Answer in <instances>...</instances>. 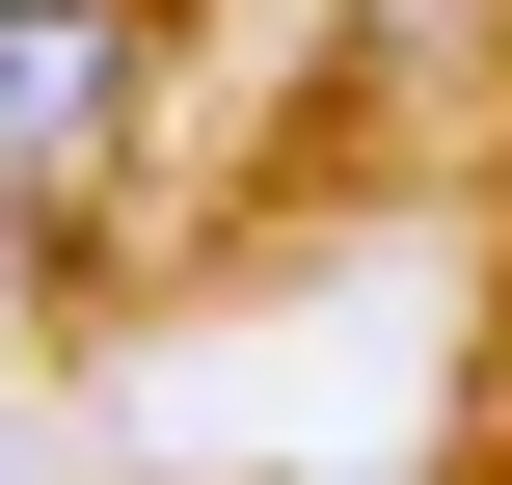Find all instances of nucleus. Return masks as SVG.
Here are the masks:
<instances>
[{
  "label": "nucleus",
  "instance_id": "nucleus-1",
  "mask_svg": "<svg viewBox=\"0 0 512 485\" xmlns=\"http://www.w3.org/2000/svg\"><path fill=\"white\" fill-rule=\"evenodd\" d=\"M135 27H162V0H0V162H108Z\"/></svg>",
  "mask_w": 512,
  "mask_h": 485
}]
</instances>
